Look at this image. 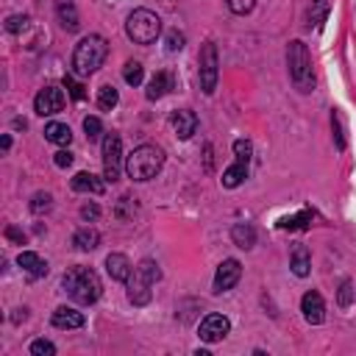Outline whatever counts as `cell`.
<instances>
[{
    "label": "cell",
    "mask_w": 356,
    "mask_h": 356,
    "mask_svg": "<svg viewBox=\"0 0 356 356\" xmlns=\"http://www.w3.org/2000/svg\"><path fill=\"white\" fill-rule=\"evenodd\" d=\"M44 139L53 142V145L67 147V145L72 142V131H70V125H64V122H47V125H44Z\"/></svg>",
    "instance_id": "obj_23"
},
{
    "label": "cell",
    "mask_w": 356,
    "mask_h": 356,
    "mask_svg": "<svg viewBox=\"0 0 356 356\" xmlns=\"http://www.w3.org/2000/svg\"><path fill=\"white\" fill-rule=\"evenodd\" d=\"M64 89L70 92V97H72V100H83V97H86L83 83H78V81H75V75H64Z\"/></svg>",
    "instance_id": "obj_29"
},
{
    "label": "cell",
    "mask_w": 356,
    "mask_h": 356,
    "mask_svg": "<svg viewBox=\"0 0 356 356\" xmlns=\"http://www.w3.org/2000/svg\"><path fill=\"white\" fill-rule=\"evenodd\" d=\"M97 214H100V209H97L95 203H86V206L81 209V217H83V220H97Z\"/></svg>",
    "instance_id": "obj_39"
},
{
    "label": "cell",
    "mask_w": 356,
    "mask_h": 356,
    "mask_svg": "<svg viewBox=\"0 0 356 356\" xmlns=\"http://www.w3.org/2000/svg\"><path fill=\"white\" fill-rule=\"evenodd\" d=\"M25 25H28V17H25V14H11V17L6 19V31H8V33H19Z\"/></svg>",
    "instance_id": "obj_34"
},
{
    "label": "cell",
    "mask_w": 356,
    "mask_h": 356,
    "mask_svg": "<svg viewBox=\"0 0 356 356\" xmlns=\"http://www.w3.org/2000/svg\"><path fill=\"white\" fill-rule=\"evenodd\" d=\"M328 8H331V0H312V11H309V19L314 25H320L325 17H328Z\"/></svg>",
    "instance_id": "obj_27"
},
{
    "label": "cell",
    "mask_w": 356,
    "mask_h": 356,
    "mask_svg": "<svg viewBox=\"0 0 356 356\" xmlns=\"http://www.w3.org/2000/svg\"><path fill=\"white\" fill-rule=\"evenodd\" d=\"M225 6H228V11L231 14H250L253 11V6H256V0H225Z\"/></svg>",
    "instance_id": "obj_33"
},
{
    "label": "cell",
    "mask_w": 356,
    "mask_h": 356,
    "mask_svg": "<svg viewBox=\"0 0 356 356\" xmlns=\"http://www.w3.org/2000/svg\"><path fill=\"white\" fill-rule=\"evenodd\" d=\"M181 47H184V33H181V31H170V33H167V50L175 53V50H181Z\"/></svg>",
    "instance_id": "obj_35"
},
{
    "label": "cell",
    "mask_w": 356,
    "mask_h": 356,
    "mask_svg": "<svg viewBox=\"0 0 356 356\" xmlns=\"http://www.w3.org/2000/svg\"><path fill=\"white\" fill-rule=\"evenodd\" d=\"M350 303H353V284H350V281H342L339 295H337V306H339V309H348Z\"/></svg>",
    "instance_id": "obj_31"
},
{
    "label": "cell",
    "mask_w": 356,
    "mask_h": 356,
    "mask_svg": "<svg viewBox=\"0 0 356 356\" xmlns=\"http://www.w3.org/2000/svg\"><path fill=\"white\" fill-rule=\"evenodd\" d=\"M159 278H161L159 264H156L153 259H142V261L134 267L131 278H128V300H131L134 306H147V303H150V286H153Z\"/></svg>",
    "instance_id": "obj_5"
},
{
    "label": "cell",
    "mask_w": 356,
    "mask_h": 356,
    "mask_svg": "<svg viewBox=\"0 0 356 356\" xmlns=\"http://www.w3.org/2000/svg\"><path fill=\"white\" fill-rule=\"evenodd\" d=\"M50 323H53L56 328H81L86 320H83V314H81V312H75L72 306H58V309L53 312Z\"/></svg>",
    "instance_id": "obj_17"
},
{
    "label": "cell",
    "mask_w": 356,
    "mask_h": 356,
    "mask_svg": "<svg viewBox=\"0 0 356 356\" xmlns=\"http://www.w3.org/2000/svg\"><path fill=\"white\" fill-rule=\"evenodd\" d=\"M61 108H64V89H58V86H44L33 97V111L39 117H53Z\"/></svg>",
    "instance_id": "obj_10"
},
{
    "label": "cell",
    "mask_w": 356,
    "mask_h": 356,
    "mask_svg": "<svg viewBox=\"0 0 356 356\" xmlns=\"http://www.w3.org/2000/svg\"><path fill=\"white\" fill-rule=\"evenodd\" d=\"M120 103V92L114 89V86H100V92H97V106L103 108V111H111L114 106Z\"/></svg>",
    "instance_id": "obj_25"
},
{
    "label": "cell",
    "mask_w": 356,
    "mask_h": 356,
    "mask_svg": "<svg viewBox=\"0 0 356 356\" xmlns=\"http://www.w3.org/2000/svg\"><path fill=\"white\" fill-rule=\"evenodd\" d=\"M197 64H200V70H197V75H200V89H203L206 95H214V89H217V75H220V70H217V47H214V42H206V44L200 47V58H197Z\"/></svg>",
    "instance_id": "obj_8"
},
{
    "label": "cell",
    "mask_w": 356,
    "mask_h": 356,
    "mask_svg": "<svg viewBox=\"0 0 356 356\" xmlns=\"http://www.w3.org/2000/svg\"><path fill=\"white\" fill-rule=\"evenodd\" d=\"M72 164V153L70 150H58L56 153V167H70Z\"/></svg>",
    "instance_id": "obj_38"
},
{
    "label": "cell",
    "mask_w": 356,
    "mask_h": 356,
    "mask_svg": "<svg viewBox=\"0 0 356 356\" xmlns=\"http://www.w3.org/2000/svg\"><path fill=\"white\" fill-rule=\"evenodd\" d=\"M331 128H334V136H337V147L345 150V139H342V128H339V114L331 111Z\"/></svg>",
    "instance_id": "obj_36"
},
{
    "label": "cell",
    "mask_w": 356,
    "mask_h": 356,
    "mask_svg": "<svg viewBox=\"0 0 356 356\" xmlns=\"http://www.w3.org/2000/svg\"><path fill=\"white\" fill-rule=\"evenodd\" d=\"M31 353L33 356H53L56 353V345L50 339H33L31 342Z\"/></svg>",
    "instance_id": "obj_32"
},
{
    "label": "cell",
    "mask_w": 356,
    "mask_h": 356,
    "mask_svg": "<svg viewBox=\"0 0 356 356\" xmlns=\"http://www.w3.org/2000/svg\"><path fill=\"white\" fill-rule=\"evenodd\" d=\"M239 278H242V264H239L236 259H225V261H220V267H217V273H214V292L220 295V292L234 289Z\"/></svg>",
    "instance_id": "obj_12"
},
{
    "label": "cell",
    "mask_w": 356,
    "mask_h": 356,
    "mask_svg": "<svg viewBox=\"0 0 356 356\" xmlns=\"http://www.w3.org/2000/svg\"><path fill=\"white\" fill-rule=\"evenodd\" d=\"M303 220H312V211H303V214H298V217H292V220L286 217L281 225H284V228H303V225H306Z\"/></svg>",
    "instance_id": "obj_37"
},
{
    "label": "cell",
    "mask_w": 356,
    "mask_h": 356,
    "mask_svg": "<svg viewBox=\"0 0 356 356\" xmlns=\"http://www.w3.org/2000/svg\"><path fill=\"white\" fill-rule=\"evenodd\" d=\"M17 264H19L31 278H42V275H47V261H44L39 253H33V250H22V253L17 256Z\"/></svg>",
    "instance_id": "obj_16"
},
{
    "label": "cell",
    "mask_w": 356,
    "mask_h": 356,
    "mask_svg": "<svg viewBox=\"0 0 356 356\" xmlns=\"http://www.w3.org/2000/svg\"><path fill=\"white\" fill-rule=\"evenodd\" d=\"M83 131H86V139L95 142V139H100V134H103V122H100L97 117H86V120H83Z\"/></svg>",
    "instance_id": "obj_30"
},
{
    "label": "cell",
    "mask_w": 356,
    "mask_h": 356,
    "mask_svg": "<svg viewBox=\"0 0 356 356\" xmlns=\"http://www.w3.org/2000/svg\"><path fill=\"white\" fill-rule=\"evenodd\" d=\"M56 17H58L61 28H67V31H78V25H81L72 0H56Z\"/></svg>",
    "instance_id": "obj_20"
},
{
    "label": "cell",
    "mask_w": 356,
    "mask_h": 356,
    "mask_svg": "<svg viewBox=\"0 0 356 356\" xmlns=\"http://www.w3.org/2000/svg\"><path fill=\"white\" fill-rule=\"evenodd\" d=\"M6 236H8V239H14V242H19V245L25 242V236H22V234H19L14 225H8V228H6Z\"/></svg>",
    "instance_id": "obj_40"
},
{
    "label": "cell",
    "mask_w": 356,
    "mask_h": 356,
    "mask_svg": "<svg viewBox=\"0 0 356 356\" xmlns=\"http://www.w3.org/2000/svg\"><path fill=\"white\" fill-rule=\"evenodd\" d=\"M106 56H108V44H106L103 36H97V33L83 36V39L75 44V50H72V75L86 78V75L97 72V70L103 67Z\"/></svg>",
    "instance_id": "obj_1"
},
{
    "label": "cell",
    "mask_w": 356,
    "mask_h": 356,
    "mask_svg": "<svg viewBox=\"0 0 356 356\" xmlns=\"http://www.w3.org/2000/svg\"><path fill=\"white\" fill-rule=\"evenodd\" d=\"M122 78H125V83H128V86H139V83H142V78H145V67H142L139 61H134V58H131V61L125 64V70H122Z\"/></svg>",
    "instance_id": "obj_26"
},
{
    "label": "cell",
    "mask_w": 356,
    "mask_h": 356,
    "mask_svg": "<svg viewBox=\"0 0 356 356\" xmlns=\"http://www.w3.org/2000/svg\"><path fill=\"white\" fill-rule=\"evenodd\" d=\"M289 267L298 278H306L309 270H312V256H309V248L306 245H295L292 248V256H289Z\"/></svg>",
    "instance_id": "obj_19"
},
{
    "label": "cell",
    "mask_w": 356,
    "mask_h": 356,
    "mask_svg": "<svg viewBox=\"0 0 356 356\" xmlns=\"http://www.w3.org/2000/svg\"><path fill=\"white\" fill-rule=\"evenodd\" d=\"M125 33L136 44H153L159 39V33H161V19L150 8H136L125 19Z\"/></svg>",
    "instance_id": "obj_6"
},
{
    "label": "cell",
    "mask_w": 356,
    "mask_h": 356,
    "mask_svg": "<svg viewBox=\"0 0 356 356\" xmlns=\"http://www.w3.org/2000/svg\"><path fill=\"white\" fill-rule=\"evenodd\" d=\"M300 312H303L306 323L320 325V323L325 320V300H323V295L314 292V289H309V292L300 298Z\"/></svg>",
    "instance_id": "obj_13"
},
{
    "label": "cell",
    "mask_w": 356,
    "mask_h": 356,
    "mask_svg": "<svg viewBox=\"0 0 356 356\" xmlns=\"http://www.w3.org/2000/svg\"><path fill=\"white\" fill-rule=\"evenodd\" d=\"M170 122H172V131L178 134V139H189V136L197 131V114H195L192 108H178V111H172Z\"/></svg>",
    "instance_id": "obj_14"
},
{
    "label": "cell",
    "mask_w": 356,
    "mask_h": 356,
    "mask_svg": "<svg viewBox=\"0 0 356 356\" xmlns=\"http://www.w3.org/2000/svg\"><path fill=\"white\" fill-rule=\"evenodd\" d=\"M50 206H53V197H50V192H36V195L31 197V211H33V214L50 211Z\"/></svg>",
    "instance_id": "obj_28"
},
{
    "label": "cell",
    "mask_w": 356,
    "mask_h": 356,
    "mask_svg": "<svg viewBox=\"0 0 356 356\" xmlns=\"http://www.w3.org/2000/svg\"><path fill=\"white\" fill-rule=\"evenodd\" d=\"M286 70H289V81L295 83L298 92L309 95L314 89V70H312V56H309V47L295 39L289 42L286 47Z\"/></svg>",
    "instance_id": "obj_3"
},
{
    "label": "cell",
    "mask_w": 356,
    "mask_h": 356,
    "mask_svg": "<svg viewBox=\"0 0 356 356\" xmlns=\"http://www.w3.org/2000/svg\"><path fill=\"white\" fill-rule=\"evenodd\" d=\"M120 164H122V139L120 134H106L103 136V178L117 181L120 178Z\"/></svg>",
    "instance_id": "obj_9"
},
{
    "label": "cell",
    "mask_w": 356,
    "mask_h": 356,
    "mask_svg": "<svg viewBox=\"0 0 356 356\" xmlns=\"http://www.w3.org/2000/svg\"><path fill=\"white\" fill-rule=\"evenodd\" d=\"M250 153H253V145H250L248 139H236V142H234V156H236V159H234V164H231V167L222 172V178H220L225 189H236V186L248 178Z\"/></svg>",
    "instance_id": "obj_7"
},
{
    "label": "cell",
    "mask_w": 356,
    "mask_h": 356,
    "mask_svg": "<svg viewBox=\"0 0 356 356\" xmlns=\"http://www.w3.org/2000/svg\"><path fill=\"white\" fill-rule=\"evenodd\" d=\"M61 286H64V292H67L75 303H81V306L95 303V300L100 298V289H103L97 273L89 270V267H70V270L64 273V278H61Z\"/></svg>",
    "instance_id": "obj_2"
},
{
    "label": "cell",
    "mask_w": 356,
    "mask_h": 356,
    "mask_svg": "<svg viewBox=\"0 0 356 356\" xmlns=\"http://www.w3.org/2000/svg\"><path fill=\"white\" fill-rule=\"evenodd\" d=\"M164 167V150L159 145H139L125 159V172L134 181H150Z\"/></svg>",
    "instance_id": "obj_4"
},
{
    "label": "cell",
    "mask_w": 356,
    "mask_h": 356,
    "mask_svg": "<svg viewBox=\"0 0 356 356\" xmlns=\"http://www.w3.org/2000/svg\"><path fill=\"white\" fill-rule=\"evenodd\" d=\"M70 186L75 192H89V195H103V189H106V184L95 172H75V178L70 181Z\"/></svg>",
    "instance_id": "obj_18"
},
{
    "label": "cell",
    "mask_w": 356,
    "mask_h": 356,
    "mask_svg": "<svg viewBox=\"0 0 356 356\" xmlns=\"http://www.w3.org/2000/svg\"><path fill=\"white\" fill-rule=\"evenodd\" d=\"M106 273H108L114 281L128 284V278H131V273H134V264L128 261L125 253H108V256H106Z\"/></svg>",
    "instance_id": "obj_15"
},
{
    "label": "cell",
    "mask_w": 356,
    "mask_h": 356,
    "mask_svg": "<svg viewBox=\"0 0 356 356\" xmlns=\"http://www.w3.org/2000/svg\"><path fill=\"white\" fill-rule=\"evenodd\" d=\"M228 331H231V323H228V317H225V314H206V317L200 320L197 337H200L203 342L214 345V342L225 339V337H228Z\"/></svg>",
    "instance_id": "obj_11"
},
{
    "label": "cell",
    "mask_w": 356,
    "mask_h": 356,
    "mask_svg": "<svg viewBox=\"0 0 356 356\" xmlns=\"http://www.w3.org/2000/svg\"><path fill=\"white\" fill-rule=\"evenodd\" d=\"M231 239H234L236 248L250 250V248L256 245V228H253L250 222H236V225L231 228Z\"/></svg>",
    "instance_id": "obj_22"
},
{
    "label": "cell",
    "mask_w": 356,
    "mask_h": 356,
    "mask_svg": "<svg viewBox=\"0 0 356 356\" xmlns=\"http://www.w3.org/2000/svg\"><path fill=\"white\" fill-rule=\"evenodd\" d=\"M170 89H172V75H170V72H156V75L150 78V83H147L145 97H147V100H159V97H164Z\"/></svg>",
    "instance_id": "obj_21"
},
{
    "label": "cell",
    "mask_w": 356,
    "mask_h": 356,
    "mask_svg": "<svg viewBox=\"0 0 356 356\" xmlns=\"http://www.w3.org/2000/svg\"><path fill=\"white\" fill-rule=\"evenodd\" d=\"M97 242H100V234H97V228H89V225L78 228L75 236H72V245H75L78 250H95Z\"/></svg>",
    "instance_id": "obj_24"
}]
</instances>
